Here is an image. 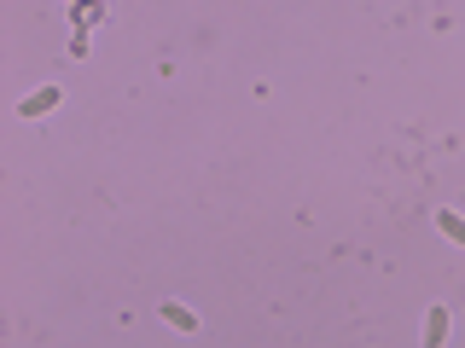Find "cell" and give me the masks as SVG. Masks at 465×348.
<instances>
[{
  "instance_id": "obj_4",
  "label": "cell",
  "mask_w": 465,
  "mask_h": 348,
  "mask_svg": "<svg viewBox=\"0 0 465 348\" xmlns=\"http://www.w3.org/2000/svg\"><path fill=\"white\" fill-rule=\"evenodd\" d=\"M436 227H443L454 244H465V215H460V209H436Z\"/></svg>"
},
{
  "instance_id": "obj_1",
  "label": "cell",
  "mask_w": 465,
  "mask_h": 348,
  "mask_svg": "<svg viewBox=\"0 0 465 348\" xmlns=\"http://www.w3.org/2000/svg\"><path fill=\"white\" fill-rule=\"evenodd\" d=\"M58 99H65V93H58V87H35V93H30V99H23V105H18V117H47V110H53Z\"/></svg>"
},
{
  "instance_id": "obj_2",
  "label": "cell",
  "mask_w": 465,
  "mask_h": 348,
  "mask_svg": "<svg viewBox=\"0 0 465 348\" xmlns=\"http://www.w3.org/2000/svg\"><path fill=\"white\" fill-rule=\"evenodd\" d=\"M157 314H163V319H169V326H175V331H198V314H192L187 302H163V308H157Z\"/></svg>"
},
{
  "instance_id": "obj_3",
  "label": "cell",
  "mask_w": 465,
  "mask_h": 348,
  "mask_svg": "<svg viewBox=\"0 0 465 348\" xmlns=\"http://www.w3.org/2000/svg\"><path fill=\"white\" fill-rule=\"evenodd\" d=\"M448 343V308H431V319H425V348H443Z\"/></svg>"
}]
</instances>
